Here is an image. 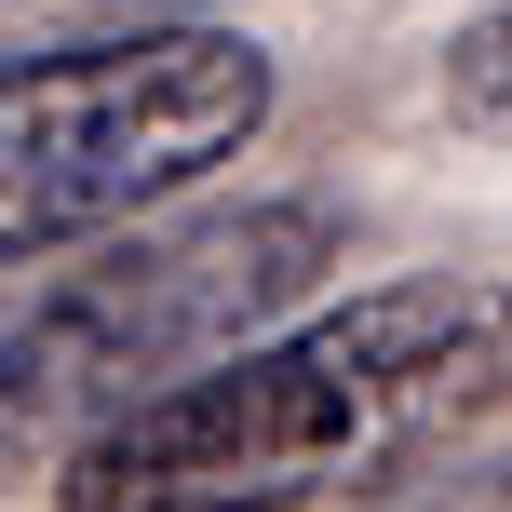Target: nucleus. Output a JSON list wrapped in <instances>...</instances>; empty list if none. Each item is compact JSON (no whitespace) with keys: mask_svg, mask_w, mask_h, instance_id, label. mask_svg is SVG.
I'll list each match as a JSON object with an SVG mask.
<instances>
[{"mask_svg":"<svg viewBox=\"0 0 512 512\" xmlns=\"http://www.w3.org/2000/svg\"><path fill=\"white\" fill-rule=\"evenodd\" d=\"M445 108H459V135L512 149V0H499V14H472L459 41H445Z\"/></svg>","mask_w":512,"mask_h":512,"instance_id":"obj_4","label":"nucleus"},{"mask_svg":"<svg viewBox=\"0 0 512 512\" xmlns=\"http://www.w3.org/2000/svg\"><path fill=\"white\" fill-rule=\"evenodd\" d=\"M149 14H203V0H135V27H149Z\"/></svg>","mask_w":512,"mask_h":512,"instance_id":"obj_6","label":"nucleus"},{"mask_svg":"<svg viewBox=\"0 0 512 512\" xmlns=\"http://www.w3.org/2000/svg\"><path fill=\"white\" fill-rule=\"evenodd\" d=\"M512 405V283L405 270L270 324L54 459V512H378Z\"/></svg>","mask_w":512,"mask_h":512,"instance_id":"obj_1","label":"nucleus"},{"mask_svg":"<svg viewBox=\"0 0 512 512\" xmlns=\"http://www.w3.org/2000/svg\"><path fill=\"white\" fill-rule=\"evenodd\" d=\"M283 108L270 41L216 14L81 27L54 54H0V283L81 243L176 216L216 162H243Z\"/></svg>","mask_w":512,"mask_h":512,"instance_id":"obj_3","label":"nucleus"},{"mask_svg":"<svg viewBox=\"0 0 512 512\" xmlns=\"http://www.w3.org/2000/svg\"><path fill=\"white\" fill-rule=\"evenodd\" d=\"M337 243V203H189L95 243L81 270H41L27 297H0V459H68L149 391L256 351L270 324H297Z\"/></svg>","mask_w":512,"mask_h":512,"instance_id":"obj_2","label":"nucleus"},{"mask_svg":"<svg viewBox=\"0 0 512 512\" xmlns=\"http://www.w3.org/2000/svg\"><path fill=\"white\" fill-rule=\"evenodd\" d=\"M378 512H512V459L499 472H445V486H405V499H378Z\"/></svg>","mask_w":512,"mask_h":512,"instance_id":"obj_5","label":"nucleus"}]
</instances>
